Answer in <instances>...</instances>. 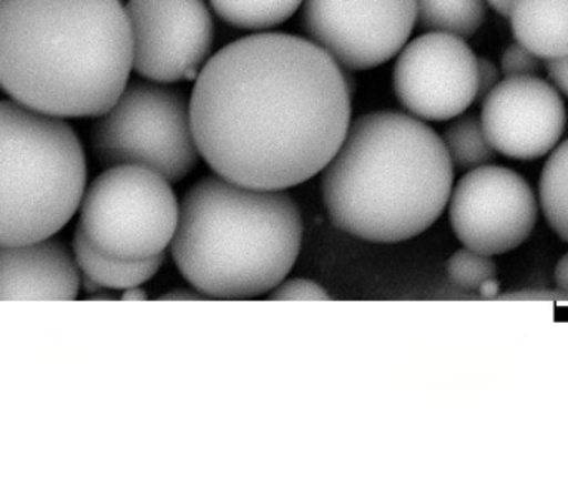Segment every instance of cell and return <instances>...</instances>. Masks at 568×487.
<instances>
[{
  "label": "cell",
  "mask_w": 568,
  "mask_h": 487,
  "mask_svg": "<svg viewBox=\"0 0 568 487\" xmlns=\"http://www.w3.org/2000/svg\"><path fill=\"white\" fill-rule=\"evenodd\" d=\"M190 119L216 175L286 190L323 172L339 150L351 125L349 83L311 40L255 33L210 57L193 87Z\"/></svg>",
  "instance_id": "cell-1"
},
{
  "label": "cell",
  "mask_w": 568,
  "mask_h": 487,
  "mask_svg": "<svg viewBox=\"0 0 568 487\" xmlns=\"http://www.w3.org/2000/svg\"><path fill=\"white\" fill-rule=\"evenodd\" d=\"M547 72H549L550 80L557 89L562 90L568 97V57L564 59L549 60L547 62Z\"/></svg>",
  "instance_id": "cell-25"
},
{
  "label": "cell",
  "mask_w": 568,
  "mask_h": 487,
  "mask_svg": "<svg viewBox=\"0 0 568 487\" xmlns=\"http://www.w3.org/2000/svg\"><path fill=\"white\" fill-rule=\"evenodd\" d=\"M480 122L496 152L516 160L542 159L562 139L566 103L556 85L537 75L506 77L484 97Z\"/></svg>",
  "instance_id": "cell-12"
},
{
  "label": "cell",
  "mask_w": 568,
  "mask_h": 487,
  "mask_svg": "<svg viewBox=\"0 0 568 487\" xmlns=\"http://www.w3.org/2000/svg\"><path fill=\"white\" fill-rule=\"evenodd\" d=\"M497 266L493 258L470 248L459 250L447 263V276L460 288L479 290L484 283L496 278Z\"/></svg>",
  "instance_id": "cell-20"
},
{
  "label": "cell",
  "mask_w": 568,
  "mask_h": 487,
  "mask_svg": "<svg viewBox=\"0 0 568 487\" xmlns=\"http://www.w3.org/2000/svg\"><path fill=\"white\" fill-rule=\"evenodd\" d=\"M97 163L139 165L180 182L199 165L190 100L156 82H132L90 130Z\"/></svg>",
  "instance_id": "cell-6"
},
{
  "label": "cell",
  "mask_w": 568,
  "mask_h": 487,
  "mask_svg": "<svg viewBox=\"0 0 568 487\" xmlns=\"http://www.w3.org/2000/svg\"><path fill=\"white\" fill-rule=\"evenodd\" d=\"M497 288H499V285H497L496 278H493L489 280V282L484 283L479 290L484 296H494L496 295Z\"/></svg>",
  "instance_id": "cell-28"
},
{
  "label": "cell",
  "mask_w": 568,
  "mask_h": 487,
  "mask_svg": "<svg viewBox=\"0 0 568 487\" xmlns=\"http://www.w3.org/2000/svg\"><path fill=\"white\" fill-rule=\"evenodd\" d=\"M556 283L560 292L567 293L568 295V253L560 260L559 265H557Z\"/></svg>",
  "instance_id": "cell-26"
},
{
  "label": "cell",
  "mask_w": 568,
  "mask_h": 487,
  "mask_svg": "<svg viewBox=\"0 0 568 487\" xmlns=\"http://www.w3.org/2000/svg\"><path fill=\"white\" fill-rule=\"evenodd\" d=\"M311 42L349 70L389 62L416 27V0H303Z\"/></svg>",
  "instance_id": "cell-8"
},
{
  "label": "cell",
  "mask_w": 568,
  "mask_h": 487,
  "mask_svg": "<svg viewBox=\"0 0 568 487\" xmlns=\"http://www.w3.org/2000/svg\"><path fill=\"white\" fill-rule=\"evenodd\" d=\"M514 35L520 45L539 57H568V0H513L509 13Z\"/></svg>",
  "instance_id": "cell-14"
},
{
  "label": "cell",
  "mask_w": 568,
  "mask_h": 487,
  "mask_svg": "<svg viewBox=\"0 0 568 487\" xmlns=\"http://www.w3.org/2000/svg\"><path fill=\"white\" fill-rule=\"evenodd\" d=\"M416 13L419 29L469 39L486 19V0H416Z\"/></svg>",
  "instance_id": "cell-16"
},
{
  "label": "cell",
  "mask_w": 568,
  "mask_h": 487,
  "mask_svg": "<svg viewBox=\"0 0 568 487\" xmlns=\"http://www.w3.org/2000/svg\"><path fill=\"white\" fill-rule=\"evenodd\" d=\"M79 266L60 240L0 245V300H73Z\"/></svg>",
  "instance_id": "cell-13"
},
{
  "label": "cell",
  "mask_w": 568,
  "mask_h": 487,
  "mask_svg": "<svg viewBox=\"0 0 568 487\" xmlns=\"http://www.w3.org/2000/svg\"><path fill=\"white\" fill-rule=\"evenodd\" d=\"M443 142L450 162L457 170L470 172L479 166L489 165L496 156V150L484 132L483 122L474 113L456 116V120L444 130Z\"/></svg>",
  "instance_id": "cell-18"
},
{
  "label": "cell",
  "mask_w": 568,
  "mask_h": 487,
  "mask_svg": "<svg viewBox=\"0 0 568 487\" xmlns=\"http://www.w3.org/2000/svg\"><path fill=\"white\" fill-rule=\"evenodd\" d=\"M487 2L490 3V7H493V9L496 10L497 13H500V16L507 17V13H509L510 3H513V0H487Z\"/></svg>",
  "instance_id": "cell-27"
},
{
  "label": "cell",
  "mask_w": 568,
  "mask_h": 487,
  "mask_svg": "<svg viewBox=\"0 0 568 487\" xmlns=\"http://www.w3.org/2000/svg\"><path fill=\"white\" fill-rule=\"evenodd\" d=\"M166 300H192L196 298L192 293H170V295L165 296Z\"/></svg>",
  "instance_id": "cell-29"
},
{
  "label": "cell",
  "mask_w": 568,
  "mask_h": 487,
  "mask_svg": "<svg viewBox=\"0 0 568 487\" xmlns=\"http://www.w3.org/2000/svg\"><path fill=\"white\" fill-rule=\"evenodd\" d=\"M85 189V152L72 126L0 100V245L52 239Z\"/></svg>",
  "instance_id": "cell-5"
},
{
  "label": "cell",
  "mask_w": 568,
  "mask_h": 487,
  "mask_svg": "<svg viewBox=\"0 0 568 487\" xmlns=\"http://www.w3.org/2000/svg\"><path fill=\"white\" fill-rule=\"evenodd\" d=\"M443 139L416 116L377 110L357 116L323 170L331 222L347 235L399 243L426 232L453 193Z\"/></svg>",
  "instance_id": "cell-3"
},
{
  "label": "cell",
  "mask_w": 568,
  "mask_h": 487,
  "mask_svg": "<svg viewBox=\"0 0 568 487\" xmlns=\"http://www.w3.org/2000/svg\"><path fill=\"white\" fill-rule=\"evenodd\" d=\"M500 69L506 77L539 75L542 63H540L539 57L534 55L526 47L514 42L503 53Z\"/></svg>",
  "instance_id": "cell-21"
},
{
  "label": "cell",
  "mask_w": 568,
  "mask_h": 487,
  "mask_svg": "<svg viewBox=\"0 0 568 487\" xmlns=\"http://www.w3.org/2000/svg\"><path fill=\"white\" fill-rule=\"evenodd\" d=\"M539 206L526 179L506 166L470 170L450 193L449 219L459 242L483 255L519 248L537 223Z\"/></svg>",
  "instance_id": "cell-9"
},
{
  "label": "cell",
  "mask_w": 568,
  "mask_h": 487,
  "mask_svg": "<svg viewBox=\"0 0 568 487\" xmlns=\"http://www.w3.org/2000/svg\"><path fill=\"white\" fill-rule=\"evenodd\" d=\"M125 10L139 75L156 83L196 80L215 40L203 0H129Z\"/></svg>",
  "instance_id": "cell-10"
},
{
  "label": "cell",
  "mask_w": 568,
  "mask_h": 487,
  "mask_svg": "<svg viewBox=\"0 0 568 487\" xmlns=\"http://www.w3.org/2000/svg\"><path fill=\"white\" fill-rule=\"evenodd\" d=\"M397 55L394 92L416 119H456L479 97L477 57L460 37L427 32L407 42Z\"/></svg>",
  "instance_id": "cell-11"
},
{
  "label": "cell",
  "mask_w": 568,
  "mask_h": 487,
  "mask_svg": "<svg viewBox=\"0 0 568 487\" xmlns=\"http://www.w3.org/2000/svg\"><path fill=\"white\" fill-rule=\"evenodd\" d=\"M72 253L80 273L105 290H130L150 282L162 268L163 255L142 262L112 258L93 248L85 236L75 230Z\"/></svg>",
  "instance_id": "cell-15"
},
{
  "label": "cell",
  "mask_w": 568,
  "mask_h": 487,
  "mask_svg": "<svg viewBox=\"0 0 568 487\" xmlns=\"http://www.w3.org/2000/svg\"><path fill=\"white\" fill-rule=\"evenodd\" d=\"M300 206L284 190L199 180L180 203L172 255L183 278L212 298L273 292L300 256Z\"/></svg>",
  "instance_id": "cell-4"
},
{
  "label": "cell",
  "mask_w": 568,
  "mask_h": 487,
  "mask_svg": "<svg viewBox=\"0 0 568 487\" xmlns=\"http://www.w3.org/2000/svg\"><path fill=\"white\" fill-rule=\"evenodd\" d=\"M132 69L122 0L0 2V90L13 102L57 119H97Z\"/></svg>",
  "instance_id": "cell-2"
},
{
  "label": "cell",
  "mask_w": 568,
  "mask_h": 487,
  "mask_svg": "<svg viewBox=\"0 0 568 487\" xmlns=\"http://www.w3.org/2000/svg\"><path fill=\"white\" fill-rule=\"evenodd\" d=\"M216 16L240 30H268L282 26L303 0H209Z\"/></svg>",
  "instance_id": "cell-17"
},
{
  "label": "cell",
  "mask_w": 568,
  "mask_h": 487,
  "mask_svg": "<svg viewBox=\"0 0 568 487\" xmlns=\"http://www.w3.org/2000/svg\"><path fill=\"white\" fill-rule=\"evenodd\" d=\"M0 2H2V0H0Z\"/></svg>",
  "instance_id": "cell-30"
},
{
  "label": "cell",
  "mask_w": 568,
  "mask_h": 487,
  "mask_svg": "<svg viewBox=\"0 0 568 487\" xmlns=\"http://www.w3.org/2000/svg\"><path fill=\"white\" fill-rule=\"evenodd\" d=\"M179 216L169 180L145 166L116 165L87 186L77 230L103 255L142 262L172 245Z\"/></svg>",
  "instance_id": "cell-7"
},
{
  "label": "cell",
  "mask_w": 568,
  "mask_h": 487,
  "mask_svg": "<svg viewBox=\"0 0 568 487\" xmlns=\"http://www.w3.org/2000/svg\"><path fill=\"white\" fill-rule=\"evenodd\" d=\"M477 72H479V97L477 99H484L500 82V72L496 63L486 57H477Z\"/></svg>",
  "instance_id": "cell-23"
},
{
  "label": "cell",
  "mask_w": 568,
  "mask_h": 487,
  "mask_svg": "<svg viewBox=\"0 0 568 487\" xmlns=\"http://www.w3.org/2000/svg\"><path fill=\"white\" fill-rule=\"evenodd\" d=\"M540 205L554 232L568 243V139L554 150L544 166Z\"/></svg>",
  "instance_id": "cell-19"
},
{
  "label": "cell",
  "mask_w": 568,
  "mask_h": 487,
  "mask_svg": "<svg viewBox=\"0 0 568 487\" xmlns=\"http://www.w3.org/2000/svg\"><path fill=\"white\" fill-rule=\"evenodd\" d=\"M272 300H306V302H317V300H327L326 290L317 283L310 280H283L275 290H273Z\"/></svg>",
  "instance_id": "cell-22"
},
{
  "label": "cell",
  "mask_w": 568,
  "mask_h": 487,
  "mask_svg": "<svg viewBox=\"0 0 568 487\" xmlns=\"http://www.w3.org/2000/svg\"><path fill=\"white\" fill-rule=\"evenodd\" d=\"M500 300H524V302H547L557 303V305H568V295L564 292H524L514 293V295L503 296Z\"/></svg>",
  "instance_id": "cell-24"
}]
</instances>
